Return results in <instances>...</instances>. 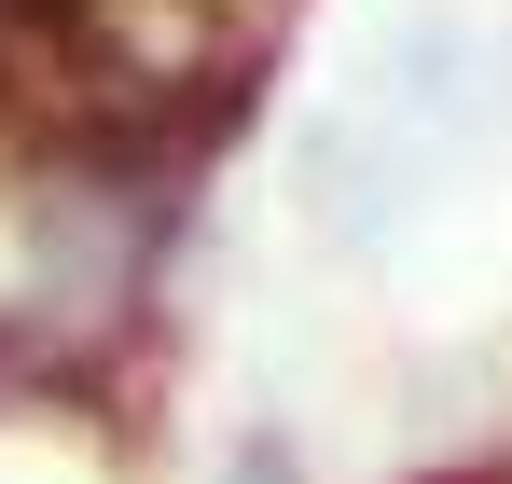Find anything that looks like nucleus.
<instances>
[{
    "instance_id": "nucleus-1",
    "label": "nucleus",
    "mask_w": 512,
    "mask_h": 484,
    "mask_svg": "<svg viewBox=\"0 0 512 484\" xmlns=\"http://www.w3.org/2000/svg\"><path fill=\"white\" fill-rule=\"evenodd\" d=\"M305 222L333 249H388L416 222V139L388 125V111H333V125H305Z\"/></svg>"
}]
</instances>
